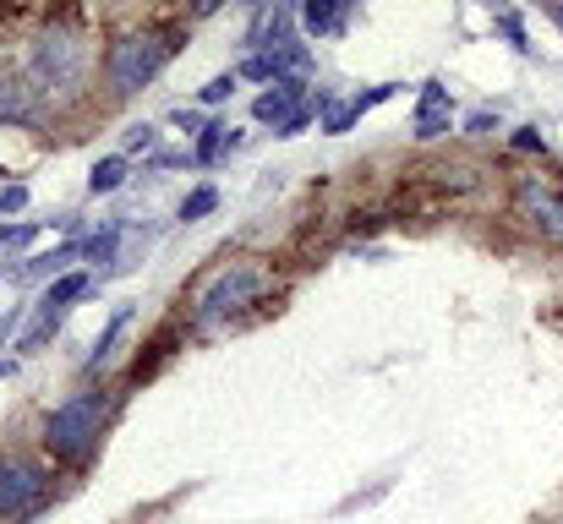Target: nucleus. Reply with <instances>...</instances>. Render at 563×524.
Returning <instances> with one entry per match:
<instances>
[{
	"label": "nucleus",
	"instance_id": "f257e3e1",
	"mask_svg": "<svg viewBox=\"0 0 563 524\" xmlns=\"http://www.w3.org/2000/svg\"><path fill=\"white\" fill-rule=\"evenodd\" d=\"M104 415H110V393H104V388L71 393L66 404L49 410V421H44V448H49L55 459H66V465L88 459L93 443H99V432H104Z\"/></svg>",
	"mask_w": 563,
	"mask_h": 524
},
{
	"label": "nucleus",
	"instance_id": "f03ea898",
	"mask_svg": "<svg viewBox=\"0 0 563 524\" xmlns=\"http://www.w3.org/2000/svg\"><path fill=\"white\" fill-rule=\"evenodd\" d=\"M263 290H268V274H263V268H252V263H230V268H219V274L202 285L197 306H191V328H219V323L241 317Z\"/></svg>",
	"mask_w": 563,
	"mask_h": 524
},
{
	"label": "nucleus",
	"instance_id": "7ed1b4c3",
	"mask_svg": "<svg viewBox=\"0 0 563 524\" xmlns=\"http://www.w3.org/2000/svg\"><path fill=\"white\" fill-rule=\"evenodd\" d=\"M181 49V38L170 33V27H143V33H126L115 49H110V82H115V93H137V88H148L159 71H165V60Z\"/></svg>",
	"mask_w": 563,
	"mask_h": 524
},
{
	"label": "nucleus",
	"instance_id": "20e7f679",
	"mask_svg": "<svg viewBox=\"0 0 563 524\" xmlns=\"http://www.w3.org/2000/svg\"><path fill=\"white\" fill-rule=\"evenodd\" d=\"M27 71L38 77L44 93H71L88 71V44L82 33L71 27H55V33H38L33 38V55H27Z\"/></svg>",
	"mask_w": 563,
	"mask_h": 524
},
{
	"label": "nucleus",
	"instance_id": "39448f33",
	"mask_svg": "<svg viewBox=\"0 0 563 524\" xmlns=\"http://www.w3.org/2000/svg\"><path fill=\"white\" fill-rule=\"evenodd\" d=\"M44 487H49V470H44L38 459H22V454L0 459V520L27 514V509L44 498Z\"/></svg>",
	"mask_w": 563,
	"mask_h": 524
},
{
	"label": "nucleus",
	"instance_id": "423d86ee",
	"mask_svg": "<svg viewBox=\"0 0 563 524\" xmlns=\"http://www.w3.org/2000/svg\"><path fill=\"white\" fill-rule=\"evenodd\" d=\"M520 197H526V208L537 213V224L548 230V235H559L563 241V191H542V186H520Z\"/></svg>",
	"mask_w": 563,
	"mask_h": 524
},
{
	"label": "nucleus",
	"instance_id": "0eeeda50",
	"mask_svg": "<svg viewBox=\"0 0 563 524\" xmlns=\"http://www.w3.org/2000/svg\"><path fill=\"white\" fill-rule=\"evenodd\" d=\"M38 99L27 88V77H0V121H33Z\"/></svg>",
	"mask_w": 563,
	"mask_h": 524
},
{
	"label": "nucleus",
	"instance_id": "6e6552de",
	"mask_svg": "<svg viewBox=\"0 0 563 524\" xmlns=\"http://www.w3.org/2000/svg\"><path fill=\"white\" fill-rule=\"evenodd\" d=\"M126 323H132V312H115V317H110V328L99 334V345H93V355H88V371H99V366L110 360V349H115V339L126 334Z\"/></svg>",
	"mask_w": 563,
	"mask_h": 524
},
{
	"label": "nucleus",
	"instance_id": "1a4fd4ad",
	"mask_svg": "<svg viewBox=\"0 0 563 524\" xmlns=\"http://www.w3.org/2000/svg\"><path fill=\"white\" fill-rule=\"evenodd\" d=\"M290 104H296V88H274V93H263V99H257V115H263V121H274V115H285Z\"/></svg>",
	"mask_w": 563,
	"mask_h": 524
},
{
	"label": "nucleus",
	"instance_id": "9d476101",
	"mask_svg": "<svg viewBox=\"0 0 563 524\" xmlns=\"http://www.w3.org/2000/svg\"><path fill=\"white\" fill-rule=\"evenodd\" d=\"M121 175H126V159H104V165H93V191H115L121 186Z\"/></svg>",
	"mask_w": 563,
	"mask_h": 524
},
{
	"label": "nucleus",
	"instance_id": "9b49d317",
	"mask_svg": "<svg viewBox=\"0 0 563 524\" xmlns=\"http://www.w3.org/2000/svg\"><path fill=\"white\" fill-rule=\"evenodd\" d=\"M213 202H219V191H213V186H202V191H191L187 202H181V219H202V213H208V208H213Z\"/></svg>",
	"mask_w": 563,
	"mask_h": 524
},
{
	"label": "nucleus",
	"instance_id": "f8f14e48",
	"mask_svg": "<svg viewBox=\"0 0 563 524\" xmlns=\"http://www.w3.org/2000/svg\"><path fill=\"white\" fill-rule=\"evenodd\" d=\"M307 22L323 33V27H340V11H329V5H312V11H307Z\"/></svg>",
	"mask_w": 563,
	"mask_h": 524
},
{
	"label": "nucleus",
	"instance_id": "ddd939ff",
	"mask_svg": "<svg viewBox=\"0 0 563 524\" xmlns=\"http://www.w3.org/2000/svg\"><path fill=\"white\" fill-rule=\"evenodd\" d=\"M230 88H235V77H213V82L202 88V99H208V104H219V99H230Z\"/></svg>",
	"mask_w": 563,
	"mask_h": 524
}]
</instances>
